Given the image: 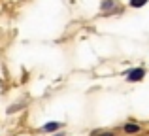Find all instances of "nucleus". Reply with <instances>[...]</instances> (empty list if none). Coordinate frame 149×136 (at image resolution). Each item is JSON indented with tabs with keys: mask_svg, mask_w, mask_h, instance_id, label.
Here are the masks:
<instances>
[{
	"mask_svg": "<svg viewBox=\"0 0 149 136\" xmlns=\"http://www.w3.org/2000/svg\"><path fill=\"white\" fill-rule=\"evenodd\" d=\"M51 136H66V133H64V130H57V133H53Z\"/></svg>",
	"mask_w": 149,
	"mask_h": 136,
	"instance_id": "0eeeda50",
	"label": "nucleus"
},
{
	"mask_svg": "<svg viewBox=\"0 0 149 136\" xmlns=\"http://www.w3.org/2000/svg\"><path fill=\"white\" fill-rule=\"evenodd\" d=\"M93 136H115V133H111V130H102V133H93Z\"/></svg>",
	"mask_w": 149,
	"mask_h": 136,
	"instance_id": "423d86ee",
	"label": "nucleus"
},
{
	"mask_svg": "<svg viewBox=\"0 0 149 136\" xmlns=\"http://www.w3.org/2000/svg\"><path fill=\"white\" fill-rule=\"evenodd\" d=\"M149 4V0H128L127 6L132 8V10H142V8H146Z\"/></svg>",
	"mask_w": 149,
	"mask_h": 136,
	"instance_id": "39448f33",
	"label": "nucleus"
},
{
	"mask_svg": "<svg viewBox=\"0 0 149 136\" xmlns=\"http://www.w3.org/2000/svg\"><path fill=\"white\" fill-rule=\"evenodd\" d=\"M123 76H125V81H127V83H140V81L146 80L147 70L143 66H132V68H128Z\"/></svg>",
	"mask_w": 149,
	"mask_h": 136,
	"instance_id": "f257e3e1",
	"label": "nucleus"
},
{
	"mask_svg": "<svg viewBox=\"0 0 149 136\" xmlns=\"http://www.w3.org/2000/svg\"><path fill=\"white\" fill-rule=\"evenodd\" d=\"M100 11L106 17H111V15H115V13H123V8L119 6V0H102Z\"/></svg>",
	"mask_w": 149,
	"mask_h": 136,
	"instance_id": "f03ea898",
	"label": "nucleus"
},
{
	"mask_svg": "<svg viewBox=\"0 0 149 136\" xmlns=\"http://www.w3.org/2000/svg\"><path fill=\"white\" fill-rule=\"evenodd\" d=\"M123 133L127 134V136L140 134V133H142V125H140V123H136V121H127L123 125Z\"/></svg>",
	"mask_w": 149,
	"mask_h": 136,
	"instance_id": "20e7f679",
	"label": "nucleus"
},
{
	"mask_svg": "<svg viewBox=\"0 0 149 136\" xmlns=\"http://www.w3.org/2000/svg\"><path fill=\"white\" fill-rule=\"evenodd\" d=\"M62 129H64V123L62 121H47V123H44V125L40 127V130L44 134H53V133L62 130Z\"/></svg>",
	"mask_w": 149,
	"mask_h": 136,
	"instance_id": "7ed1b4c3",
	"label": "nucleus"
}]
</instances>
